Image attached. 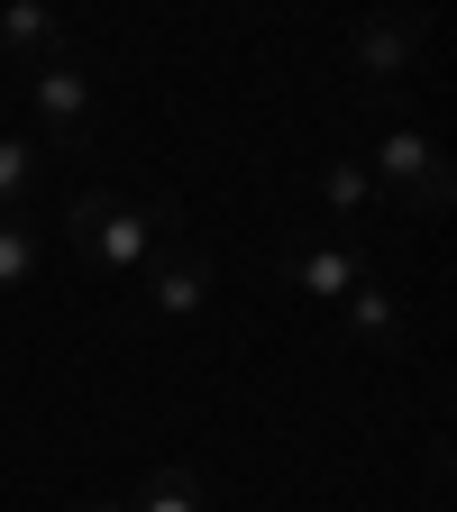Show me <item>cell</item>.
<instances>
[{"mask_svg":"<svg viewBox=\"0 0 457 512\" xmlns=\"http://www.w3.org/2000/svg\"><path fill=\"white\" fill-rule=\"evenodd\" d=\"M165 229H183V202H165V192H147V202H128V192H83V202L64 211V247H74L92 275H128Z\"/></svg>","mask_w":457,"mask_h":512,"instance_id":"1","label":"cell"},{"mask_svg":"<svg viewBox=\"0 0 457 512\" xmlns=\"http://www.w3.org/2000/svg\"><path fill=\"white\" fill-rule=\"evenodd\" d=\"M366 174H375V192H394V202H403L412 220H439V211L457 202V174H448V156L421 138V128H384Z\"/></svg>","mask_w":457,"mask_h":512,"instance_id":"2","label":"cell"},{"mask_svg":"<svg viewBox=\"0 0 457 512\" xmlns=\"http://www.w3.org/2000/svg\"><path fill=\"white\" fill-rule=\"evenodd\" d=\"M28 101H37V128L55 147H83V128H92V74H83V55H55L28 74Z\"/></svg>","mask_w":457,"mask_h":512,"instance_id":"3","label":"cell"},{"mask_svg":"<svg viewBox=\"0 0 457 512\" xmlns=\"http://www.w3.org/2000/svg\"><path fill=\"white\" fill-rule=\"evenodd\" d=\"M284 275H293V293H311V302H348V293L366 284V256H357L348 238H293Z\"/></svg>","mask_w":457,"mask_h":512,"instance_id":"4","label":"cell"},{"mask_svg":"<svg viewBox=\"0 0 457 512\" xmlns=\"http://www.w3.org/2000/svg\"><path fill=\"white\" fill-rule=\"evenodd\" d=\"M421 46H430V19H421V10H375V19H357V37H348L357 74H403Z\"/></svg>","mask_w":457,"mask_h":512,"instance_id":"5","label":"cell"},{"mask_svg":"<svg viewBox=\"0 0 457 512\" xmlns=\"http://www.w3.org/2000/svg\"><path fill=\"white\" fill-rule=\"evenodd\" d=\"M202 302H211V256H202V247H174L165 266L147 275V311H156V320H192Z\"/></svg>","mask_w":457,"mask_h":512,"instance_id":"6","label":"cell"},{"mask_svg":"<svg viewBox=\"0 0 457 512\" xmlns=\"http://www.w3.org/2000/svg\"><path fill=\"white\" fill-rule=\"evenodd\" d=\"M0 46L28 55V74H37V64H55V55H74L64 19H55V10H28V0H19V10H0Z\"/></svg>","mask_w":457,"mask_h":512,"instance_id":"7","label":"cell"},{"mask_svg":"<svg viewBox=\"0 0 457 512\" xmlns=\"http://www.w3.org/2000/svg\"><path fill=\"white\" fill-rule=\"evenodd\" d=\"M320 202H330V220H375V202H384V192H375V174H366V156H330V165H320Z\"/></svg>","mask_w":457,"mask_h":512,"instance_id":"8","label":"cell"},{"mask_svg":"<svg viewBox=\"0 0 457 512\" xmlns=\"http://www.w3.org/2000/svg\"><path fill=\"white\" fill-rule=\"evenodd\" d=\"M339 311H348V330H357L366 348H394V339H403V293H384L375 275H366V284H357Z\"/></svg>","mask_w":457,"mask_h":512,"instance_id":"9","label":"cell"},{"mask_svg":"<svg viewBox=\"0 0 457 512\" xmlns=\"http://www.w3.org/2000/svg\"><path fill=\"white\" fill-rule=\"evenodd\" d=\"M128 512H202V476H192V467H147V485H138V503H128Z\"/></svg>","mask_w":457,"mask_h":512,"instance_id":"10","label":"cell"},{"mask_svg":"<svg viewBox=\"0 0 457 512\" xmlns=\"http://www.w3.org/2000/svg\"><path fill=\"white\" fill-rule=\"evenodd\" d=\"M37 165H46V147H37V138H0V220H10V211H28Z\"/></svg>","mask_w":457,"mask_h":512,"instance_id":"11","label":"cell"},{"mask_svg":"<svg viewBox=\"0 0 457 512\" xmlns=\"http://www.w3.org/2000/svg\"><path fill=\"white\" fill-rule=\"evenodd\" d=\"M37 247H46V238H37V220H28V211L0 220V293H19V284L37 275Z\"/></svg>","mask_w":457,"mask_h":512,"instance_id":"12","label":"cell"},{"mask_svg":"<svg viewBox=\"0 0 457 512\" xmlns=\"http://www.w3.org/2000/svg\"><path fill=\"white\" fill-rule=\"evenodd\" d=\"M74 512H128V503H74Z\"/></svg>","mask_w":457,"mask_h":512,"instance_id":"13","label":"cell"}]
</instances>
